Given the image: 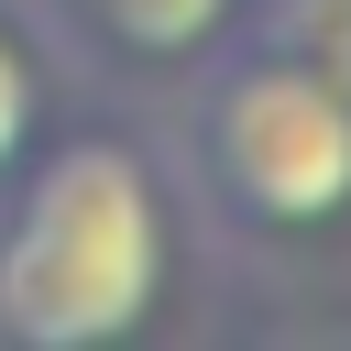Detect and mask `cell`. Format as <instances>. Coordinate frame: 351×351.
<instances>
[{
  "label": "cell",
  "mask_w": 351,
  "mask_h": 351,
  "mask_svg": "<svg viewBox=\"0 0 351 351\" xmlns=\"http://www.w3.org/2000/svg\"><path fill=\"white\" fill-rule=\"evenodd\" d=\"M274 55L351 88V0H274Z\"/></svg>",
  "instance_id": "4"
},
{
  "label": "cell",
  "mask_w": 351,
  "mask_h": 351,
  "mask_svg": "<svg viewBox=\"0 0 351 351\" xmlns=\"http://www.w3.org/2000/svg\"><path fill=\"white\" fill-rule=\"evenodd\" d=\"M165 285V186L121 132L55 143L0 219V340L99 351L143 329Z\"/></svg>",
  "instance_id": "1"
},
{
  "label": "cell",
  "mask_w": 351,
  "mask_h": 351,
  "mask_svg": "<svg viewBox=\"0 0 351 351\" xmlns=\"http://www.w3.org/2000/svg\"><path fill=\"white\" fill-rule=\"evenodd\" d=\"M208 165L274 230H307V219L351 208V88L296 66V55L230 66L219 99H208Z\"/></svg>",
  "instance_id": "2"
},
{
  "label": "cell",
  "mask_w": 351,
  "mask_h": 351,
  "mask_svg": "<svg viewBox=\"0 0 351 351\" xmlns=\"http://www.w3.org/2000/svg\"><path fill=\"white\" fill-rule=\"evenodd\" d=\"M241 0H99V22L132 44V55H197Z\"/></svg>",
  "instance_id": "3"
},
{
  "label": "cell",
  "mask_w": 351,
  "mask_h": 351,
  "mask_svg": "<svg viewBox=\"0 0 351 351\" xmlns=\"http://www.w3.org/2000/svg\"><path fill=\"white\" fill-rule=\"evenodd\" d=\"M33 99H44V88H33V55L0 33V176H11L22 143H33Z\"/></svg>",
  "instance_id": "5"
}]
</instances>
